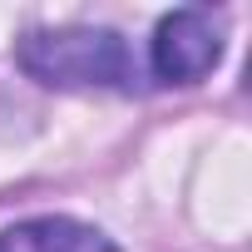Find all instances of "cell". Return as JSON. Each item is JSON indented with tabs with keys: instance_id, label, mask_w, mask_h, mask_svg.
<instances>
[{
	"instance_id": "obj_1",
	"label": "cell",
	"mask_w": 252,
	"mask_h": 252,
	"mask_svg": "<svg viewBox=\"0 0 252 252\" xmlns=\"http://www.w3.org/2000/svg\"><path fill=\"white\" fill-rule=\"evenodd\" d=\"M15 60L30 79L50 89H134L144 79L129 40L104 25L30 30L15 45Z\"/></svg>"
},
{
	"instance_id": "obj_2",
	"label": "cell",
	"mask_w": 252,
	"mask_h": 252,
	"mask_svg": "<svg viewBox=\"0 0 252 252\" xmlns=\"http://www.w3.org/2000/svg\"><path fill=\"white\" fill-rule=\"evenodd\" d=\"M222 60V15L213 10H173L158 20L149 40V74L158 84H198Z\"/></svg>"
},
{
	"instance_id": "obj_3",
	"label": "cell",
	"mask_w": 252,
	"mask_h": 252,
	"mask_svg": "<svg viewBox=\"0 0 252 252\" xmlns=\"http://www.w3.org/2000/svg\"><path fill=\"white\" fill-rule=\"evenodd\" d=\"M0 252H119L99 227L79 218H25L0 232Z\"/></svg>"
}]
</instances>
